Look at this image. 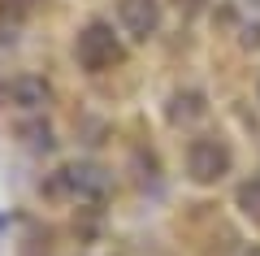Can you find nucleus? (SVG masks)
Wrapping results in <instances>:
<instances>
[{
  "instance_id": "f257e3e1",
  "label": "nucleus",
  "mask_w": 260,
  "mask_h": 256,
  "mask_svg": "<svg viewBox=\"0 0 260 256\" xmlns=\"http://www.w3.org/2000/svg\"><path fill=\"white\" fill-rule=\"evenodd\" d=\"M186 174L195 183H217V178H225L230 174V148L221 139H213V135L191 139V148H186Z\"/></svg>"
},
{
  "instance_id": "f03ea898",
  "label": "nucleus",
  "mask_w": 260,
  "mask_h": 256,
  "mask_svg": "<svg viewBox=\"0 0 260 256\" xmlns=\"http://www.w3.org/2000/svg\"><path fill=\"white\" fill-rule=\"evenodd\" d=\"M121 61V44L117 35H113L109 22H91V26H83V35H78V65L83 70H109V65Z\"/></svg>"
},
{
  "instance_id": "7ed1b4c3",
  "label": "nucleus",
  "mask_w": 260,
  "mask_h": 256,
  "mask_svg": "<svg viewBox=\"0 0 260 256\" xmlns=\"http://www.w3.org/2000/svg\"><path fill=\"white\" fill-rule=\"evenodd\" d=\"M109 178L95 169V165H65L61 174H56V191H70L78 200H100Z\"/></svg>"
},
{
  "instance_id": "20e7f679",
  "label": "nucleus",
  "mask_w": 260,
  "mask_h": 256,
  "mask_svg": "<svg viewBox=\"0 0 260 256\" xmlns=\"http://www.w3.org/2000/svg\"><path fill=\"white\" fill-rule=\"evenodd\" d=\"M117 18L135 39H148V35H156V26H160V5L156 0H121Z\"/></svg>"
},
{
  "instance_id": "39448f33",
  "label": "nucleus",
  "mask_w": 260,
  "mask_h": 256,
  "mask_svg": "<svg viewBox=\"0 0 260 256\" xmlns=\"http://www.w3.org/2000/svg\"><path fill=\"white\" fill-rule=\"evenodd\" d=\"M48 100H52L48 82L30 78V74H22V78H13L9 87H5V104H13V109H44Z\"/></svg>"
},
{
  "instance_id": "423d86ee",
  "label": "nucleus",
  "mask_w": 260,
  "mask_h": 256,
  "mask_svg": "<svg viewBox=\"0 0 260 256\" xmlns=\"http://www.w3.org/2000/svg\"><path fill=\"white\" fill-rule=\"evenodd\" d=\"M239 209L251 213V217H260V178H247L239 187Z\"/></svg>"
},
{
  "instance_id": "0eeeda50",
  "label": "nucleus",
  "mask_w": 260,
  "mask_h": 256,
  "mask_svg": "<svg viewBox=\"0 0 260 256\" xmlns=\"http://www.w3.org/2000/svg\"><path fill=\"white\" fill-rule=\"evenodd\" d=\"M26 148L30 152H48V148H52V130L48 126H30L26 130Z\"/></svg>"
},
{
  "instance_id": "6e6552de",
  "label": "nucleus",
  "mask_w": 260,
  "mask_h": 256,
  "mask_svg": "<svg viewBox=\"0 0 260 256\" xmlns=\"http://www.w3.org/2000/svg\"><path fill=\"white\" fill-rule=\"evenodd\" d=\"M256 92H260V87H256Z\"/></svg>"
}]
</instances>
